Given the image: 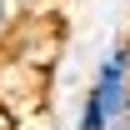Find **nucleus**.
Here are the masks:
<instances>
[{"instance_id":"1","label":"nucleus","mask_w":130,"mask_h":130,"mask_svg":"<svg viewBox=\"0 0 130 130\" xmlns=\"http://www.w3.org/2000/svg\"><path fill=\"white\" fill-rule=\"evenodd\" d=\"M90 95L100 100L105 120H125V105H130V55H125V40L100 55L95 80H90Z\"/></svg>"},{"instance_id":"2","label":"nucleus","mask_w":130,"mask_h":130,"mask_svg":"<svg viewBox=\"0 0 130 130\" xmlns=\"http://www.w3.org/2000/svg\"><path fill=\"white\" fill-rule=\"evenodd\" d=\"M75 130H110V120H105V110H100V100L85 90L80 95V115H75Z\"/></svg>"},{"instance_id":"3","label":"nucleus","mask_w":130,"mask_h":130,"mask_svg":"<svg viewBox=\"0 0 130 130\" xmlns=\"http://www.w3.org/2000/svg\"><path fill=\"white\" fill-rule=\"evenodd\" d=\"M10 30H15V15H10V0H0V45L10 40Z\"/></svg>"},{"instance_id":"4","label":"nucleus","mask_w":130,"mask_h":130,"mask_svg":"<svg viewBox=\"0 0 130 130\" xmlns=\"http://www.w3.org/2000/svg\"><path fill=\"white\" fill-rule=\"evenodd\" d=\"M125 125H130V105H125Z\"/></svg>"},{"instance_id":"5","label":"nucleus","mask_w":130,"mask_h":130,"mask_svg":"<svg viewBox=\"0 0 130 130\" xmlns=\"http://www.w3.org/2000/svg\"><path fill=\"white\" fill-rule=\"evenodd\" d=\"M125 55H130V40H125Z\"/></svg>"}]
</instances>
